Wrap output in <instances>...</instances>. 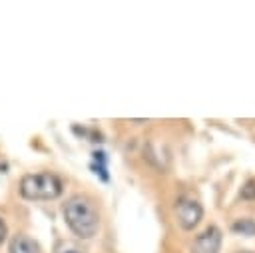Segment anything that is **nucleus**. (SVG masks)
<instances>
[{
    "mask_svg": "<svg viewBox=\"0 0 255 253\" xmlns=\"http://www.w3.org/2000/svg\"><path fill=\"white\" fill-rule=\"evenodd\" d=\"M223 243V233L219 227L209 225L205 231H201L193 243H191V253H219Z\"/></svg>",
    "mask_w": 255,
    "mask_h": 253,
    "instance_id": "nucleus-4",
    "label": "nucleus"
},
{
    "mask_svg": "<svg viewBox=\"0 0 255 253\" xmlns=\"http://www.w3.org/2000/svg\"><path fill=\"white\" fill-rule=\"evenodd\" d=\"M231 231L237 233V235H245V237H253L255 235V221L249 219V217H243V219H237L231 223Z\"/></svg>",
    "mask_w": 255,
    "mask_h": 253,
    "instance_id": "nucleus-6",
    "label": "nucleus"
},
{
    "mask_svg": "<svg viewBox=\"0 0 255 253\" xmlns=\"http://www.w3.org/2000/svg\"><path fill=\"white\" fill-rule=\"evenodd\" d=\"M20 195L30 201H48L56 199L64 191V183L56 173L42 171V173H26L20 179Z\"/></svg>",
    "mask_w": 255,
    "mask_h": 253,
    "instance_id": "nucleus-2",
    "label": "nucleus"
},
{
    "mask_svg": "<svg viewBox=\"0 0 255 253\" xmlns=\"http://www.w3.org/2000/svg\"><path fill=\"white\" fill-rule=\"evenodd\" d=\"M175 217H177V223H179L181 229L191 231L193 227L199 225V221L203 217V207L197 199H193L189 195H183L175 201Z\"/></svg>",
    "mask_w": 255,
    "mask_h": 253,
    "instance_id": "nucleus-3",
    "label": "nucleus"
},
{
    "mask_svg": "<svg viewBox=\"0 0 255 253\" xmlns=\"http://www.w3.org/2000/svg\"><path fill=\"white\" fill-rule=\"evenodd\" d=\"M237 253H253V251H237Z\"/></svg>",
    "mask_w": 255,
    "mask_h": 253,
    "instance_id": "nucleus-10",
    "label": "nucleus"
},
{
    "mask_svg": "<svg viewBox=\"0 0 255 253\" xmlns=\"http://www.w3.org/2000/svg\"><path fill=\"white\" fill-rule=\"evenodd\" d=\"M6 239V223H4V219L0 217V243Z\"/></svg>",
    "mask_w": 255,
    "mask_h": 253,
    "instance_id": "nucleus-9",
    "label": "nucleus"
},
{
    "mask_svg": "<svg viewBox=\"0 0 255 253\" xmlns=\"http://www.w3.org/2000/svg\"><path fill=\"white\" fill-rule=\"evenodd\" d=\"M62 215L70 231L80 239H92L100 229V213L92 197L76 193L72 195L64 207Z\"/></svg>",
    "mask_w": 255,
    "mask_h": 253,
    "instance_id": "nucleus-1",
    "label": "nucleus"
},
{
    "mask_svg": "<svg viewBox=\"0 0 255 253\" xmlns=\"http://www.w3.org/2000/svg\"><path fill=\"white\" fill-rule=\"evenodd\" d=\"M8 253H38V245L32 237L28 235H16L12 241H10V247H8Z\"/></svg>",
    "mask_w": 255,
    "mask_h": 253,
    "instance_id": "nucleus-5",
    "label": "nucleus"
},
{
    "mask_svg": "<svg viewBox=\"0 0 255 253\" xmlns=\"http://www.w3.org/2000/svg\"><path fill=\"white\" fill-rule=\"evenodd\" d=\"M54 253H84L80 247H76V245H70V243H60L58 247H56V251Z\"/></svg>",
    "mask_w": 255,
    "mask_h": 253,
    "instance_id": "nucleus-8",
    "label": "nucleus"
},
{
    "mask_svg": "<svg viewBox=\"0 0 255 253\" xmlns=\"http://www.w3.org/2000/svg\"><path fill=\"white\" fill-rule=\"evenodd\" d=\"M241 197H243V199H255V179H249V181L241 187Z\"/></svg>",
    "mask_w": 255,
    "mask_h": 253,
    "instance_id": "nucleus-7",
    "label": "nucleus"
}]
</instances>
